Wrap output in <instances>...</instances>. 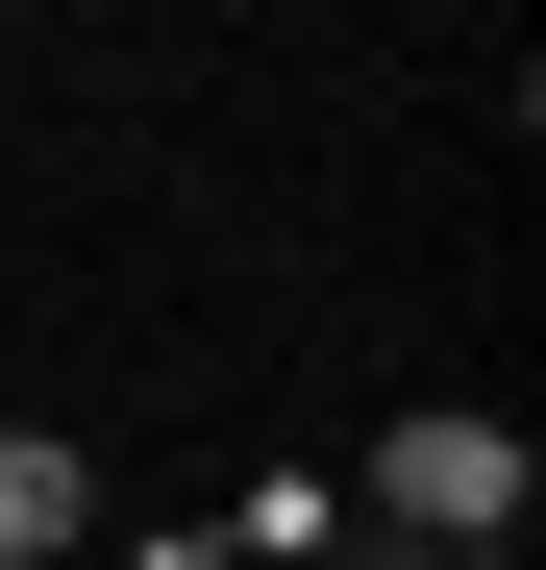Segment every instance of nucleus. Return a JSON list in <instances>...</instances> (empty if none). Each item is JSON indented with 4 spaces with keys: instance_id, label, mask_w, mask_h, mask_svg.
I'll return each mask as SVG.
<instances>
[{
    "instance_id": "obj_2",
    "label": "nucleus",
    "mask_w": 546,
    "mask_h": 570,
    "mask_svg": "<svg viewBox=\"0 0 546 570\" xmlns=\"http://www.w3.org/2000/svg\"><path fill=\"white\" fill-rule=\"evenodd\" d=\"M75 521H100V471H75V446H50V422H0V570H50V546H75Z\"/></svg>"
},
{
    "instance_id": "obj_4",
    "label": "nucleus",
    "mask_w": 546,
    "mask_h": 570,
    "mask_svg": "<svg viewBox=\"0 0 546 570\" xmlns=\"http://www.w3.org/2000/svg\"><path fill=\"white\" fill-rule=\"evenodd\" d=\"M323 570H348V546H323Z\"/></svg>"
},
{
    "instance_id": "obj_3",
    "label": "nucleus",
    "mask_w": 546,
    "mask_h": 570,
    "mask_svg": "<svg viewBox=\"0 0 546 570\" xmlns=\"http://www.w3.org/2000/svg\"><path fill=\"white\" fill-rule=\"evenodd\" d=\"M224 546H248V570H323V546H348V497H323V471H248Z\"/></svg>"
},
{
    "instance_id": "obj_1",
    "label": "nucleus",
    "mask_w": 546,
    "mask_h": 570,
    "mask_svg": "<svg viewBox=\"0 0 546 570\" xmlns=\"http://www.w3.org/2000/svg\"><path fill=\"white\" fill-rule=\"evenodd\" d=\"M546 497V471H521V422H472V397H422L398 446H373V521L422 546V570H497V521Z\"/></svg>"
}]
</instances>
